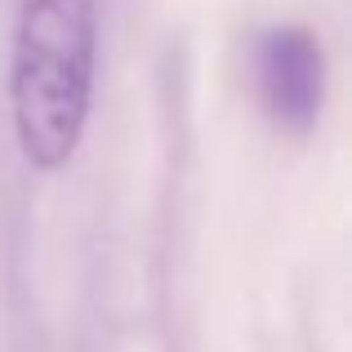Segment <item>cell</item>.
I'll use <instances>...</instances> for the list:
<instances>
[{
	"instance_id": "2",
	"label": "cell",
	"mask_w": 352,
	"mask_h": 352,
	"mask_svg": "<svg viewBox=\"0 0 352 352\" xmlns=\"http://www.w3.org/2000/svg\"><path fill=\"white\" fill-rule=\"evenodd\" d=\"M254 89L267 120L285 134H312L326 103V50L308 27H267L254 41Z\"/></svg>"
},
{
	"instance_id": "1",
	"label": "cell",
	"mask_w": 352,
	"mask_h": 352,
	"mask_svg": "<svg viewBox=\"0 0 352 352\" xmlns=\"http://www.w3.org/2000/svg\"><path fill=\"white\" fill-rule=\"evenodd\" d=\"M98 0H23L9 58L18 152L32 170L72 165L94 107Z\"/></svg>"
}]
</instances>
